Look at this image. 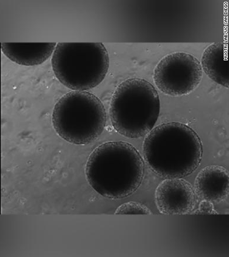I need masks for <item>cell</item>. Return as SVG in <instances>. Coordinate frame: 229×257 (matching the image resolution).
Wrapping results in <instances>:
<instances>
[{"label": "cell", "mask_w": 229, "mask_h": 257, "mask_svg": "<svg viewBox=\"0 0 229 257\" xmlns=\"http://www.w3.org/2000/svg\"><path fill=\"white\" fill-rule=\"evenodd\" d=\"M144 173V162L140 153L124 141L99 145L89 155L85 166L90 186L109 199H122L136 192Z\"/></svg>", "instance_id": "1"}, {"label": "cell", "mask_w": 229, "mask_h": 257, "mask_svg": "<svg viewBox=\"0 0 229 257\" xmlns=\"http://www.w3.org/2000/svg\"><path fill=\"white\" fill-rule=\"evenodd\" d=\"M143 154L156 174L165 179H180L198 168L203 146L193 128L182 123L168 122L158 125L147 135Z\"/></svg>", "instance_id": "2"}, {"label": "cell", "mask_w": 229, "mask_h": 257, "mask_svg": "<svg viewBox=\"0 0 229 257\" xmlns=\"http://www.w3.org/2000/svg\"><path fill=\"white\" fill-rule=\"evenodd\" d=\"M160 110V98L150 82L128 79L113 93L109 109L111 124L125 137L140 138L154 128Z\"/></svg>", "instance_id": "3"}, {"label": "cell", "mask_w": 229, "mask_h": 257, "mask_svg": "<svg viewBox=\"0 0 229 257\" xmlns=\"http://www.w3.org/2000/svg\"><path fill=\"white\" fill-rule=\"evenodd\" d=\"M52 68L62 85L75 91H87L105 79L109 67L108 53L100 43L57 44Z\"/></svg>", "instance_id": "4"}, {"label": "cell", "mask_w": 229, "mask_h": 257, "mask_svg": "<svg viewBox=\"0 0 229 257\" xmlns=\"http://www.w3.org/2000/svg\"><path fill=\"white\" fill-rule=\"evenodd\" d=\"M52 123L62 140L76 145L91 144L105 130L106 113L98 97L86 91H73L55 104Z\"/></svg>", "instance_id": "5"}, {"label": "cell", "mask_w": 229, "mask_h": 257, "mask_svg": "<svg viewBox=\"0 0 229 257\" xmlns=\"http://www.w3.org/2000/svg\"><path fill=\"white\" fill-rule=\"evenodd\" d=\"M202 78V68L199 60L182 52L163 58L154 74L157 87L165 95L172 96L189 94L199 86Z\"/></svg>", "instance_id": "6"}, {"label": "cell", "mask_w": 229, "mask_h": 257, "mask_svg": "<svg viewBox=\"0 0 229 257\" xmlns=\"http://www.w3.org/2000/svg\"><path fill=\"white\" fill-rule=\"evenodd\" d=\"M155 201L162 214H186L193 210L195 192L192 185L182 178L166 179L155 190Z\"/></svg>", "instance_id": "7"}, {"label": "cell", "mask_w": 229, "mask_h": 257, "mask_svg": "<svg viewBox=\"0 0 229 257\" xmlns=\"http://www.w3.org/2000/svg\"><path fill=\"white\" fill-rule=\"evenodd\" d=\"M194 185V192L200 199L220 202L228 195L227 170L220 166H207L197 174Z\"/></svg>", "instance_id": "8"}, {"label": "cell", "mask_w": 229, "mask_h": 257, "mask_svg": "<svg viewBox=\"0 0 229 257\" xmlns=\"http://www.w3.org/2000/svg\"><path fill=\"white\" fill-rule=\"evenodd\" d=\"M56 43H2V51L15 63L24 66L42 64L53 55Z\"/></svg>", "instance_id": "9"}, {"label": "cell", "mask_w": 229, "mask_h": 257, "mask_svg": "<svg viewBox=\"0 0 229 257\" xmlns=\"http://www.w3.org/2000/svg\"><path fill=\"white\" fill-rule=\"evenodd\" d=\"M201 66L208 77L228 88V58L224 43H214L207 47L202 55Z\"/></svg>", "instance_id": "10"}, {"label": "cell", "mask_w": 229, "mask_h": 257, "mask_svg": "<svg viewBox=\"0 0 229 257\" xmlns=\"http://www.w3.org/2000/svg\"><path fill=\"white\" fill-rule=\"evenodd\" d=\"M151 214V210L145 204L135 201H130L121 204L114 212V214L120 215Z\"/></svg>", "instance_id": "11"}, {"label": "cell", "mask_w": 229, "mask_h": 257, "mask_svg": "<svg viewBox=\"0 0 229 257\" xmlns=\"http://www.w3.org/2000/svg\"><path fill=\"white\" fill-rule=\"evenodd\" d=\"M194 214H216V211L214 210L212 202L206 200H203L199 204L198 209Z\"/></svg>", "instance_id": "12"}]
</instances>
